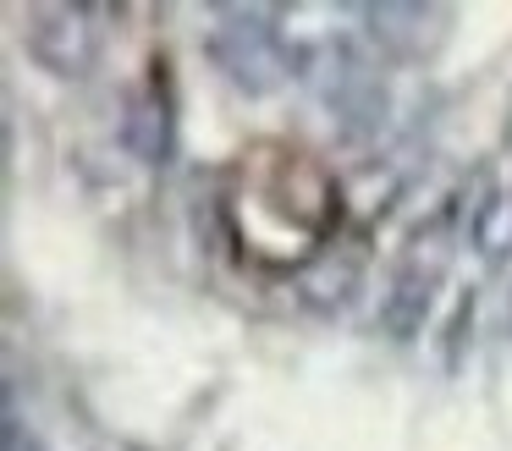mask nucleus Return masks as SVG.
Here are the masks:
<instances>
[{
	"mask_svg": "<svg viewBox=\"0 0 512 451\" xmlns=\"http://www.w3.org/2000/svg\"><path fill=\"white\" fill-rule=\"evenodd\" d=\"M226 242L254 270H298L342 226V187L331 165L292 138H254L221 187Z\"/></svg>",
	"mask_w": 512,
	"mask_h": 451,
	"instance_id": "obj_1",
	"label": "nucleus"
}]
</instances>
